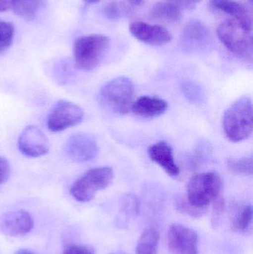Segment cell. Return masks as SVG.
Listing matches in <instances>:
<instances>
[{"label":"cell","mask_w":253,"mask_h":254,"mask_svg":"<svg viewBox=\"0 0 253 254\" xmlns=\"http://www.w3.org/2000/svg\"><path fill=\"white\" fill-rule=\"evenodd\" d=\"M175 207L180 213L196 219L202 217L206 213L204 210H199L192 206L185 196L178 197L175 199Z\"/></svg>","instance_id":"25"},{"label":"cell","mask_w":253,"mask_h":254,"mask_svg":"<svg viewBox=\"0 0 253 254\" xmlns=\"http://www.w3.org/2000/svg\"><path fill=\"white\" fill-rule=\"evenodd\" d=\"M111 254H129L126 253V252H121V251H119V252H114V253H112Z\"/></svg>","instance_id":"34"},{"label":"cell","mask_w":253,"mask_h":254,"mask_svg":"<svg viewBox=\"0 0 253 254\" xmlns=\"http://www.w3.org/2000/svg\"><path fill=\"white\" fill-rule=\"evenodd\" d=\"M109 46V40L102 34L80 37L74 45L75 65L79 69L89 71L99 65Z\"/></svg>","instance_id":"4"},{"label":"cell","mask_w":253,"mask_h":254,"mask_svg":"<svg viewBox=\"0 0 253 254\" xmlns=\"http://www.w3.org/2000/svg\"><path fill=\"white\" fill-rule=\"evenodd\" d=\"M34 219L25 210L7 212L0 216V233L8 237L25 235L32 231Z\"/></svg>","instance_id":"11"},{"label":"cell","mask_w":253,"mask_h":254,"mask_svg":"<svg viewBox=\"0 0 253 254\" xmlns=\"http://www.w3.org/2000/svg\"><path fill=\"white\" fill-rule=\"evenodd\" d=\"M160 231L156 225L144 230L137 243L136 254H157Z\"/></svg>","instance_id":"18"},{"label":"cell","mask_w":253,"mask_h":254,"mask_svg":"<svg viewBox=\"0 0 253 254\" xmlns=\"http://www.w3.org/2000/svg\"><path fill=\"white\" fill-rule=\"evenodd\" d=\"M211 41L210 33L204 24L199 21L189 22L183 30L181 43L188 49L206 47Z\"/></svg>","instance_id":"14"},{"label":"cell","mask_w":253,"mask_h":254,"mask_svg":"<svg viewBox=\"0 0 253 254\" xmlns=\"http://www.w3.org/2000/svg\"><path fill=\"white\" fill-rule=\"evenodd\" d=\"M14 25L11 22L0 20V53L5 52L13 43Z\"/></svg>","instance_id":"22"},{"label":"cell","mask_w":253,"mask_h":254,"mask_svg":"<svg viewBox=\"0 0 253 254\" xmlns=\"http://www.w3.org/2000/svg\"><path fill=\"white\" fill-rule=\"evenodd\" d=\"M135 97L133 83L126 77H119L107 82L100 92V101L104 107L120 115L132 110Z\"/></svg>","instance_id":"3"},{"label":"cell","mask_w":253,"mask_h":254,"mask_svg":"<svg viewBox=\"0 0 253 254\" xmlns=\"http://www.w3.org/2000/svg\"><path fill=\"white\" fill-rule=\"evenodd\" d=\"M166 240L172 254H199V236L189 227L172 224L168 228Z\"/></svg>","instance_id":"8"},{"label":"cell","mask_w":253,"mask_h":254,"mask_svg":"<svg viewBox=\"0 0 253 254\" xmlns=\"http://www.w3.org/2000/svg\"><path fill=\"white\" fill-rule=\"evenodd\" d=\"M18 147L25 156L37 158L49 152L50 142L38 127L30 125L25 127L19 135Z\"/></svg>","instance_id":"9"},{"label":"cell","mask_w":253,"mask_h":254,"mask_svg":"<svg viewBox=\"0 0 253 254\" xmlns=\"http://www.w3.org/2000/svg\"><path fill=\"white\" fill-rule=\"evenodd\" d=\"M168 103L157 97L142 96L134 101L131 111L142 118H155L166 113Z\"/></svg>","instance_id":"16"},{"label":"cell","mask_w":253,"mask_h":254,"mask_svg":"<svg viewBox=\"0 0 253 254\" xmlns=\"http://www.w3.org/2000/svg\"><path fill=\"white\" fill-rule=\"evenodd\" d=\"M13 0H0V12H4L11 8Z\"/></svg>","instance_id":"30"},{"label":"cell","mask_w":253,"mask_h":254,"mask_svg":"<svg viewBox=\"0 0 253 254\" xmlns=\"http://www.w3.org/2000/svg\"><path fill=\"white\" fill-rule=\"evenodd\" d=\"M65 152L67 156L74 162H87L98 155V146L90 134L77 133L67 141Z\"/></svg>","instance_id":"10"},{"label":"cell","mask_w":253,"mask_h":254,"mask_svg":"<svg viewBox=\"0 0 253 254\" xmlns=\"http://www.w3.org/2000/svg\"><path fill=\"white\" fill-rule=\"evenodd\" d=\"M15 254H35L31 251L28 250V249H22V250L18 251Z\"/></svg>","instance_id":"31"},{"label":"cell","mask_w":253,"mask_h":254,"mask_svg":"<svg viewBox=\"0 0 253 254\" xmlns=\"http://www.w3.org/2000/svg\"><path fill=\"white\" fill-rule=\"evenodd\" d=\"M211 5L233 18L247 31H252V17L248 9L234 0H210Z\"/></svg>","instance_id":"15"},{"label":"cell","mask_w":253,"mask_h":254,"mask_svg":"<svg viewBox=\"0 0 253 254\" xmlns=\"http://www.w3.org/2000/svg\"><path fill=\"white\" fill-rule=\"evenodd\" d=\"M148 155L153 162L160 166L169 176L177 178L180 168L175 162L172 147L164 141L157 142L148 149Z\"/></svg>","instance_id":"13"},{"label":"cell","mask_w":253,"mask_h":254,"mask_svg":"<svg viewBox=\"0 0 253 254\" xmlns=\"http://www.w3.org/2000/svg\"><path fill=\"white\" fill-rule=\"evenodd\" d=\"M253 207L247 205L239 212L232 223V229L235 232L247 234L251 231L253 222Z\"/></svg>","instance_id":"20"},{"label":"cell","mask_w":253,"mask_h":254,"mask_svg":"<svg viewBox=\"0 0 253 254\" xmlns=\"http://www.w3.org/2000/svg\"><path fill=\"white\" fill-rule=\"evenodd\" d=\"M253 107L249 97H242L233 103L224 113L223 128L226 136L233 142L246 140L252 134Z\"/></svg>","instance_id":"1"},{"label":"cell","mask_w":253,"mask_h":254,"mask_svg":"<svg viewBox=\"0 0 253 254\" xmlns=\"http://www.w3.org/2000/svg\"><path fill=\"white\" fill-rule=\"evenodd\" d=\"M120 209L122 213L127 216H136L139 211V201L135 195L126 194L120 201Z\"/></svg>","instance_id":"23"},{"label":"cell","mask_w":253,"mask_h":254,"mask_svg":"<svg viewBox=\"0 0 253 254\" xmlns=\"http://www.w3.org/2000/svg\"><path fill=\"white\" fill-rule=\"evenodd\" d=\"M181 9L172 0H163L153 6L150 11V17L156 20L177 22L181 18Z\"/></svg>","instance_id":"17"},{"label":"cell","mask_w":253,"mask_h":254,"mask_svg":"<svg viewBox=\"0 0 253 254\" xmlns=\"http://www.w3.org/2000/svg\"><path fill=\"white\" fill-rule=\"evenodd\" d=\"M213 210L211 216V225L214 230L217 229L221 222L223 213L225 208V202L222 197L217 198L213 203Z\"/></svg>","instance_id":"27"},{"label":"cell","mask_w":253,"mask_h":254,"mask_svg":"<svg viewBox=\"0 0 253 254\" xmlns=\"http://www.w3.org/2000/svg\"><path fill=\"white\" fill-rule=\"evenodd\" d=\"M222 188V180L218 173H200L189 181L185 197L192 206L206 211L209 206L221 197Z\"/></svg>","instance_id":"2"},{"label":"cell","mask_w":253,"mask_h":254,"mask_svg":"<svg viewBox=\"0 0 253 254\" xmlns=\"http://www.w3.org/2000/svg\"><path fill=\"white\" fill-rule=\"evenodd\" d=\"M85 2L87 4H95V3L99 2L101 0H84Z\"/></svg>","instance_id":"33"},{"label":"cell","mask_w":253,"mask_h":254,"mask_svg":"<svg viewBox=\"0 0 253 254\" xmlns=\"http://www.w3.org/2000/svg\"><path fill=\"white\" fill-rule=\"evenodd\" d=\"M114 179V172L110 167H100L86 172L77 179L70 192L80 202H89L95 198L97 192L109 186Z\"/></svg>","instance_id":"6"},{"label":"cell","mask_w":253,"mask_h":254,"mask_svg":"<svg viewBox=\"0 0 253 254\" xmlns=\"http://www.w3.org/2000/svg\"><path fill=\"white\" fill-rule=\"evenodd\" d=\"M131 34L140 42L151 46H163L172 40V34L160 25L135 21L129 27Z\"/></svg>","instance_id":"12"},{"label":"cell","mask_w":253,"mask_h":254,"mask_svg":"<svg viewBox=\"0 0 253 254\" xmlns=\"http://www.w3.org/2000/svg\"><path fill=\"white\" fill-rule=\"evenodd\" d=\"M249 1V2L251 3V4H252L253 0H248Z\"/></svg>","instance_id":"35"},{"label":"cell","mask_w":253,"mask_h":254,"mask_svg":"<svg viewBox=\"0 0 253 254\" xmlns=\"http://www.w3.org/2000/svg\"><path fill=\"white\" fill-rule=\"evenodd\" d=\"M63 254H95V252L89 246L71 245L64 250Z\"/></svg>","instance_id":"28"},{"label":"cell","mask_w":253,"mask_h":254,"mask_svg":"<svg viewBox=\"0 0 253 254\" xmlns=\"http://www.w3.org/2000/svg\"><path fill=\"white\" fill-rule=\"evenodd\" d=\"M227 165L230 171L236 174L245 176H251L253 174L252 157H246L239 159H229Z\"/></svg>","instance_id":"21"},{"label":"cell","mask_w":253,"mask_h":254,"mask_svg":"<svg viewBox=\"0 0 253 254\" xmlns=\"http://www.w3.org/2000/svg\"><path fill=\"white\" fill-rule=\"evenodd\" d=\"M217 34L223 45L231 53L241 59L252 61V33L233 19H228L220 24Z\"/></svg>","instance_id":"5"},{"label":"cell","mask_w":253,"mask_h":254,"mask_svg":"<svg viewBox=\"0 0 253 254\" xmlns=\"http://www.w3.org/2000/svg\"><path fill=\"white\" fill-rule=\"evenodd\" d=\"M83 110L75 104L59 101L55 104L48 116L47 126L53 132H59L80 125L83 119Z\"/></svg>","instance_id":"7"},{"label":"cell","mask_w":253,"mask_h":254,"mask_svg":"<svg viewBox=\"0 0 253 254\" xmlns=\"http://www.w3.org/2000/svg\"><path fill=\"white\" fill-rule=\"evenodd\" d=\"M129 12L125 4L119 1H111L107 4L105 8V13L107 17L111 19H117L124 16Z\"/></svg>","instance_id":"26"},{"label":"cell","mask_w":253,"mask_h":254,"mask_svg":"<svg viewBox=\"0 0 253 254\" xmlns=\"http://www.w3.org/2000/svg\"><path fill=\"white\" fill-rule=\"evenodd\" d=\"M46 5V0H13L11 8L17 16L28 20L37 17Z\"/></svg>","instance_id":"19"},{"label":"cell","mask_w":253,"mask_h":254,"mask_svg":"<svg viewBox=\"0 0 253 254\" xmlns=\"http://www.w3.org/2000/svg\"><path fill=\"white\" fill-rule=\"evenodd\" d=\"M130 4H133V5H140L142 4L144 0H128Z\"/></svg>","instance_id":"32"},{"label":"cell","mask_w":253,"mask_h":254,"mask_svg":"<svg viewBox=\"0 0 253 254\" xmlns=\"http://www.w3.org/2000/svg\"><path fill=\"white\" fill-rule=\"evenodd\" d=\"M10 174V166L8 161L3 157H0V185L8 179Z\"/></svg>","instance_id":"29"},{"label":"cell","mask_w":253,"mask_h":254,"mask_svg":"<svg viewBox=\"0 0 253 254\" xmlns=\"http://www.w3.org/2000/svg\"><path fill=\"white\" fill-rule=\"evenodd\" d=\"M183 93L190 102L193 104L200 103L203 98L202 87L193 81H187L182 85Z\"/></svg>","instance_id":"24"}]
</instances>
